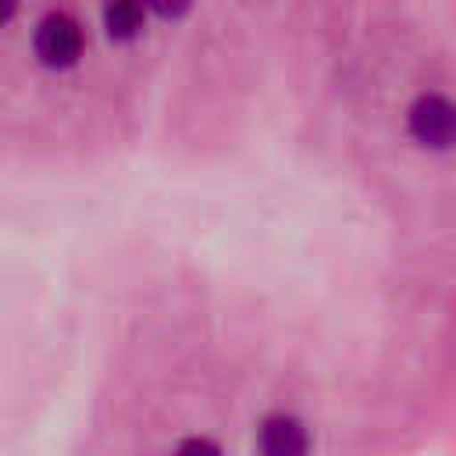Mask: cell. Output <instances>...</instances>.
I'll return each mask as SVG.
<instances>
[{
  "label": "cell",
  "instance_id": "cell-1",
  "mask_svg": "<svg viewBox=\"0 0 456 456\" xmlns=\"http://www.w3.org/2000/svg\"><path fill=\"white\" fill-rule=\"evenodd\" d=\"M410 135L420 146L449 150L456 142V103L449 96L428 93L410 107Z\"/></svg>",
  "mask_w": 456,
  "mask_h": 456
},
{
  "label": "cell",
  "instance_id": "cell-2",
  "mask_svg": "<svg viewBox=\"0 0 456 456\" xmlns=\"http://www.w3.org/2000/svg\"><path fill=\"white\" fill-rule=\"evenodd\" d=\"M36 53L46 68H71L82 57L86 36L71 14H46L36 28Z\"/></svg>",
  "mask_w": 456,
  "mask_h": 456
},
{
  "label": "cell",
  "instance_id": "cell-3",
  "mask_svg": "<svg viewBox=\"0 0 456 456\" xmlns=\"http://www.w3.org/2000/svg\"><path fill=\"white\" fill-rule=\"evenodd\" d=\"M310 445L306 438V428L296 420V417H285V413H274L260 424V449L264 452H274V456H296Z\"/></svg>",
  "mask_w": 456,
  "mask_h": 456
},
{
  "label": "cell",
  "instance_id": "cell-4",
  "mask_svg": "<svg viewBox=\"0 0 456 456\" xmlns=\"http://www.w3.org/2000/svg\"><path fill=\"white\" fill-rule=\"evenodd\" d=\"M146 21V0H103V25L110 39H135Z\"/></svg>",
  "mask_w": 456,
  "mask_h": 456
},
{
  "label": "cell",
  "instance_id": "cell-5",
  "mask_svg": "<svg viewBox=\"0 0 456 456\" xmlns=\"http://www.w3.org/2000/svg\"><path fill=\"white\" fill-rule=\"evenodd\" d=\"M189 4H192V0H146V7L157 11L160 18H182V14L189 11Z\"/></svg>",
  "mask_w": 456,
  "mask_h": 456
},
{
  "label": "cell",
  "instance_id": "cell-6",
  "mask_svg": "<svg viewBox=\"0 0 456 456\" xmlns=\"http://www.w3.org/2000/svg\"><path fill=\"white\" fill-rule=\"evenodd\" d=\"M14 7H18V0H0V25H4V21H11Z\"/></svg>",
  "mask_w": 456,
  "mask_h": 456
}]
</instances>
